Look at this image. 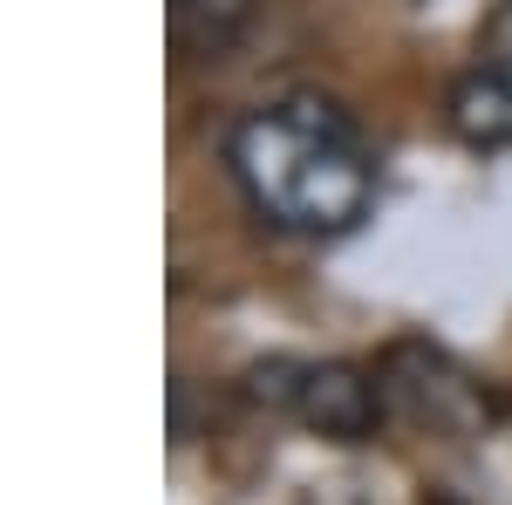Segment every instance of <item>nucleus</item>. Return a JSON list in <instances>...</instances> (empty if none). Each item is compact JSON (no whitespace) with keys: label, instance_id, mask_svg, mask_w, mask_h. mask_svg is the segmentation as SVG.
I'll use <instances>...</instances> for the list:
<instances>
[{"label":"nucleus","instance_id":"f257e3e1","mask_svg":"<svg viewBox=\"0 0 512 505\" xmlns=\"http://www.w3.org/2000/svg\"><path fill=\"white\" fill-rule=\"evenodd\" d=\"M226 171L239 198L294 239H342L376 205V151L349 110L321 96L260 103L226 130Z\"/></svg>","mask_w":512,"mask_h":505},{"label":"nucleus","instance_id":"f03ea898","mask_svg":"<svg viewBox=\"0 0 512 505\" xmlns=\"http://www.w3.org/2000/svg\"><path fill=\"white\" fill-rule=\"evenodd\" d=\"M274 396L301 417V424H315L321 437H369L376 417H383V383H369L362 369L349 362H274Z\"/></svg>","mask_w":512,"mask_h":505},{"label":"nucleus","instance_id":"7ed1b4c3","mask_svg":"<svg viewBox=\"0 0 512 505\" xmlns=\"http://www.w3.org/2000/svg\"><path fill=\"white\" fill-rule=\"evenodd\" d=\"M451 130L472 151H506L512 144V0L492 7V21L478 35V62L451 89Z\"/></svg>","mask_w":512,"mask_h":505},{"label":"nucleus","instance_id":"20e7f679","mask_svg":"<svg viewBox=\"0 0 512 505\" xmlns=\"http://www.w3.org/2000/svg\"><path fill=\"white\" fill-rule=\"evenodd\" d=\"M260 0H171V48L185 62H212L239 41Z\"/></svg>","mask_w":512,"mask_h":505}]
</instances>
